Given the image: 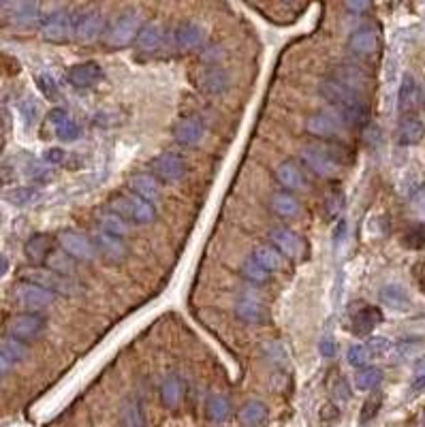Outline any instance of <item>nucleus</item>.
I'll return each instance as SVG.
<instances>
[{
    "label": "nucleus",
    "mask_w": 425,
    "mask_h": 427,
    "mask_svg": "<svg viewBox=\"0 0 425 427\" xmlns=\"http://www.w3.org/2000/svg\"><path fill=\"white\" fill-rule=\"evenodd\" d=\"M321 96L332 103L334 111L340 115V120L349 126H364L370 118V107L364 101L362 94L349 90L334 77H327L321 83Z\"/></svg>",
    "instance_id": "f257e3e1"
},
{
    "label": "nucleus",
    "mask_w": 425,
    "mask_h": 427,
    "mask_svg": "<svg viewBox=\"0 0 425 427\" xmlns=\"http://www.w3.org/2000/svg\"><path fill=\"white\" fill-rule=\"evenodd\" d=\"M109 210L111 214H118L120 218H124L126 222H135V225H150L156 218V210L152 203L143 201L141 197L133 195V192H120L109 201Z\"/></svg>",
    "instance_id": "f03ea898"
},
{
    "label": "nucleus",
    "mask_w": 425,
    "mask_h": 427,
    "mask_svg": "<svg viewBox=\"0 0 425 427\" xmlns=\"http://www.w3.org/2000/svg\"><path fill=\"white\" fill-rule=\"evenodd\" d=\"M141 17L137 11H126L120 17L113 19V24L105 30L103 34V43L109 49H122L130 43L137 41V34L141 30Z\"/></svg>",
    "instance_id": "7ed1b4c3"
},
{
    "label": "nucleus",
    "mask_w": 425,
    "mask_h": 427,
    "mask_svg": "<svg viewBox=\"0 0 425 427\" xmlns=\"http://www.w3.org/2000/svg\"><path fill=\"white\" fill-rule=\"evenodd\" d=\"M24 280L30 284H36L45 291H49L51 295H75L79 284L62 274H56L51 269H32L24 274Z\"/></svg>",
    "instance_id": "20e7f679"
},
{
    "label": "nucleus",
    "mask_w": 425,
    "mask_h": 427,
    "mask_svg": "<svg viewBox=\"0 0 425 427\" xmlns=\"http://www.w3.org/2000/svg\"><path fill=\"white\" fill-rule=\"evenodd\" d=\"M47 327V319L39 312H24V314H17L9 321V336L21 344L26 342H34L41 338V334L45 331Z\"/></svg>",
    "instance_id": "39448f33"
},
{
    "label": "nucleus",
    "mask_w": 425,
    "mask_h": 427,
    "mask_svg": "<svg viewBox=\"0 0 425 427\" xmlns=\"http://www.w3.org/2000/svg\"><path fill=\"white\" fill-rule=\"evenodd\" d=\"M302 160L312 173H317L321 178L334 175L338 171V167H340V160L336 158V152H332L329 145H319V143L317 145H306L302 150Z\"/></svg>",
    "instance_id": "423d86ee"
},
{
    "label": "nucleus",
    "mask_w": 425,
    "mask_h": 427,
    "mask_svg": "<svg viewBox=\"0 0 425 427\" xmlns=\"http://www.w3.org/2000/svg\"><path fill=\"white\" fill-rule=\"evenodd\" d=\"M41 34L49 43H66L75 36V19L66 11H53L41 21Z\"/></svg>",
    "instance_id": "0eeeda50"
},
{
    "label": "nucleus",
    "mask_w": 425,
    "mask_h": 427,
    "mask_svg": "<svg viewBox=\"0 0 425 427\" xmlns=\"http://www.w3.org/2000/svg\"><path fill=\"white\" fill-rule=\"evenodd\" d=\"M58 244H60L62 252H66L73 261L90 263L96 257L94 242L90 237H86L83 233H79V231H62L58 235Z\"/></svg>",
    "instance_id": "6e6552de"
},
{
    "label": "nucleus",
    "mask_w": 425,
    "mask_h": 427,
    "mask_svg": "<svg viewBox=\"0 0 425 427\" xmlns=\"http://www.w3.org/2000/svg\"><path fill=\"white\" fill-rule=\"evenodd\" d=\"M152 175L160 184H173L180 182L186 175V163L175 152H163L152 160Z\"/></svg>",
    "instance_id": "1a4fd4ad"
},
{
    "label": "nucleus",
    "mask_w": 425,
    "mask_h": 427,
    "mask_svg": "<svg viewBox=\"0 0 425 427\" xmlns=\"http://www.w3.org/2000/svg\"><path fill=\"white\" fill-rule=\"evenodd\" d=\"M347 47L351 49V53L359 58H370L381 47V34L374 26H359L349 34Z\"/></svg>",
    "instance_id": "9d476101"
},
{
    "label": "nucleus",
    "mask_w": 425,
    "mask_h": 427,
    "mask_svg": "<svg viewBox=\"0 0 425 427\" xmlns=\"http://www.w3.org/2000/svg\"><path fill=\"white\" fill-rule=\"evenodd\" d=\"M342 120L336 111H327V109H321V111H314L308 122H306V128L310 135L314 137H321V139H334L340 135L342 130Z\"/></svg>",
    "instance_id": "9b49d317"
},
{
    "label": "nucleus",
    "mask_w": 425,
    "mask_h": 427,
    "mask_svg": "<svg viewBox=\"0 0 425 427\" xmlns=\"http://www.w3.org/2000/svg\"><path fill=\"white\" fill-rule=\"evenodd\" d=\"M92 242H94L96 254H101L107 263H122V261H126V257L130 252L124 237H118V235H111L105 231L96 233V237Z\"/></svg>",
    "instance_id": "f8f14e48"
},
{
    "label": "nucleus",
    "mask_w": 425,
    "mask_h": 427,
    "mask_svg": "<svg viewBox=\"0 0 425 427\" xmlns=\"http://www.w3.org/2000/svg\"><path fill=\"white\" fill-rule=\"evenodd\" d=\"M105 17L101 11H83L75 17V38L88 43L105 34Z\"/></svg>",
    "instance_id": "ddd939ff"
},
{
    "label": "nucleus",
    "mask_w": 425,
    "mask_h": 427,
    "mask_svg": "<svg viewBox=\"0 0 425 427\" xmlns=\"http://www.w3.org/2000/svg\"><path fill=\"white\" fill-rule=\"evenodd\" d=\"M205 135V126L199 118L195 115H188V118H182L175 126H173V139L184 145V148H193L197 145Z\"/></svg>",
    "instance_id": "4468645a"
},
{
    "label": "nucleus",
    "mask_w": 425,
    "mask_h": 427,
    "mask_svg": "<svg viewBox=\"0 0 425 427\" xmlns=\"http://www.w3.org/2000/svg\"><path fill=\"white\" fill-rule=\"evenodd\" d=\"M421 101V90L419 83L415 81L413 75H404L402 83H400V92H398V109L404 118H411Z\"/></svg>",
    "instance_id": "2eb2a0df"
},
{
    "label": "nucleus",
    "mask_w": 425,
    "mask_h": 427,
    "mask_svg": "<svg viewBox=\"0 0 425 427\" xmlns=\"http://www.w3.org/2000/svg\"><path fill=\"white\" fill-rule=\"evenodd\" d=\"M15 299L24 306V308H28L30 312H36V310H43V308H47L51 302H53V295L49 293V291H45V289H41V287H36V284H30V282H26V284H21L19 289H17V293H15Z\"/></svg>",
    "instance_id": "dca6fc26"
},
{
    "label": "nucleus",
    "mask_w": 425,
    "mask_h": 427,
    "mask_svg": "<svg viewBox=\"0 0 425 427\" xmlns=\"http://www.w3.org/2000/svg\"><path fill=\"white\" fill-rule=\"evenodd\" d=\"M66 79L75 88H92L103 79V71L96 62H81L66 73Z\"/></svg>",
    "instance_id": "f3484780"
},
{
    "label": "nucleus",
    "mask_w": 425,
    "mask_h": 427,
    "mask_svg": "<svg viewBox=\"0 0 425 427\" xmlns=\"http://www.w3.org/2000/svg\"><path fill=\"white\" fill-rule=\"evenodd\" d=\"M130 192L141 197L148 203H158L160 201V182L152 173H137L128 182Z\"/></svg>",
    "instance_id": "a211bd4d"
},
{
    "label": "nucleus",
    "mask_w": 425,
    "mask_h": 427,
    "mask_svg": "<svg viewBox=\"0 0 425 427\" xmlns=\"http://www.w3.org/2000/svg\"><path fill=\"white\" fill-rule=\"evenodd\" d=\"M49 124L53 126L56 135L62 139V141H75L79 139L81 135V128L77 126V122L66 113V109L62 107H56L49 111Z\"/></svg>",
    "instance_id": "6ab92c4d"
},
{
    "label": "nucleus",
    "mask_w": 425,
    "mask_h": 427,
    "mask_svg": "<svg viewBox=\"0 0 425 427\" xmlns=\"http://www.w3.org/2000/svg\"><path fill=\"white\" fill-rule=\"evenodd\" d=\"M270 242L282 257L295 259L297 254H302V240L297 233H293L289 229H274L270 233Z\"/></svg>",
    "instance_id": "aec40b11"
},
{
    "label": "nucleus",
    "mask_w": 425,
    "mask_h": 427,
    "mask_svg": "<svg viewBox=\"0 0 425 427\" xmlns=\"http://www.w3.org/2000/svg\"><path fill=\"white\" fill-rule=\"evenodd\" d=\"M24 252L32 263H47V259L53 252V237L47 233H36L26 242Z\"/></svg>",
    "instance_id": "412c9836"
},
{
    "label": "nucleus",
    "mask_w": 425,
    "mask_h": 427,
    "mask_svg": "<svg viewBox=\"0 0 425 427\" xmlns=\"http://www.w3.org/2000/svg\"><path fill=\"white\" fill-rule=\"evenodd\" d=\"M270 419V408L261 400H248L240 411V426L263 427Z\"/></svg>",
    "instance_id": "4be33fe9"
},
{
    "label": "nucleus",
    "mask_w": 425,
    "mask_h": 427,
    "mask_svg": "<svg viewBox=\"0 0 425 427\" xmlns=\"http://www.w3.org/2000/svg\"><path fill=\"white\" fill-rule=\"evenodd\" d=\"M383 310L377 308V306H368L364 310H359L355 317H353V334L355 336H368L377 325L383 323Z\"/></svg>",
    "instance_id": "5701e85b"
},
{
    "label": "nucleus",
    "mask_w": 425,
    "mask_h": 427,
    "mask_svg": "<svg viewBox=\"0 0 425 427\" xmlns=\"http://www.w3.org/2000/svg\"><path fill=\"white\" fill-rule=\"evenodd\" d=\"M396 135H398V143H400V145H417V143L424 141L425 124L419 118H415V115L404 118V120L400 122Z\"/></svg>",
    "instance_id": "b1692460"
},
{
    "label": "nucleus",
    "mask_w": 425,
    "mask_h": 427,
    "mask_svg": "<svg viewBox=\"0 0 425 427\" xmlns=\"http://www.w3.org/2000/svg\"><path fill=\"white\" fill-rule=\"evenodd\" d=\"M276 178L289 190H304L306 188V178H304L302 169L293 160H282L276 167Z\"/></svg>",
    "instance_id": "393cba45"
},
{
    "label": "nucleus",
    "mask_w": 425,
    "mask_h": 427,
    "mask_svg": "<svg viewBox=\"0 0 425 427\" xmlns=\"http://www.w3.org/2000/svg\"><path fill=\"white\" fill-rule=\"evenodd\" d=\"M175 43L180 49H195L203 43V28L197 21H182L175 28Z\"/></svg>",
    "instance_id": "a878e982"
},
{
    "label": "nucleus",
    "mask_w": 425,
    "mask_h": 427,
    "mask_svg": "<svg viewBox=\"0 0 425 427\" xmlns=\"http://www.w3.org/2000/svg\"><path fill=\"white\" fill-rule=\"evenodd\" d=\"M160 43H163V28H160V24H156V21L143 24L141 30H139V34H137V41H135L137 49H141V51H156L160 47Z\"/></svg>",
    "instance_id": "bb28decb"
},
{
    "label": "nucleus",
    "mask_w": 425,
    "mask_h": 427,
    "mask_svg": "<svg viewBox=\"0 0 425 427\" xmlns=\"http://www.w3.org/2000/svg\"><path fill=\"white\" fill-rule=\"evenodd\" d=\"M336 81H340L342 86H347L349 90H353V92H362V88H364V83L368 81V77H366V73L362 71V68H357V66H351V64H342V66H338L336 71H334V75H332Z\"/></svg>",
    "instance_id": "cd10ccee"
},
{
    "label": "nucleus",
    "mask_w": 425,
    "mask_h": 427,
    "mask_svg": "<svg viewBox=\"0 0 425 427\" xmlns=\"http://www.w3.org/2000/svg\"><path fill=\"white\" fill-rule=\"evenodd\" d=\"M199 86L208 94H218L229 86V75H227L225 68H218V66L205 68L203 75L199 77Z\"/></svg>",
    "instance_id": "c85d7f7f"
},
{
    "label": "nucleus",
    "mask_w": 425,
    "mask_h": 427,
    "mask_svg": "<svg viewBox=\"0 0 425 427\" xmlns=\"http://www.w3.org/2000/svg\"><path fill=\"white\" fill-rule=\"evenodd\" d=\"M379 297H381L383 306H387V308H391V310L404 312V310L411 308V297H409V293H406L402 287H398V284H387V287H383Z\"/></svg>",
    "instance_id": "c756f323"
},
{
    "label": "nucleus",
    "mask_w": 425,
    "mask_h": 427,
    "mask_svg": "<svg viewBox=\"0 0 425 427\" xmlns=\"http://www.w3.org/2000/svg\"><path fill=\"white\" fill-rule=\"evenodd\" d=\"M182 398H184V385L180 381V376H175V374L167 376L163 381V385H160V400H163V404L167 408H175V406H180Z\"/></svg>",
    "instance_id": "7c9ffc66"
},
{
    "label": "nucleus",
    "mask_w": 425,
    "mask_h": 427,
    "mask_svg": "<svg viewBox=\"0 0 425 427\" xmlns=\"http://www.w3.org/2000/svg\"><path fill=\"white\" fill-rule=\"evenodd\" d=\"M235 312H237V317H240L244 323H250V325H261V323L267 321V310H265V306H261V304H257V302H252V299H242V302H237Z\"/></svg>",
    "instance_id": "2f4dec72"
},
{
    "label": "nucleus",
    "mask_w": 425,
    "mask_h": 427,
    "mask_svg": "<svg viewBox=\"0 0 425 427\" xmlns=\"http://www.w3.org/2000/svg\"><path fill=\"white\" fill-rule=\"evenodd\" d=\"M120 423L122 427H145V415H143L141 400L128 398L124 402L122 413H120Z\"/></svg>",
    "instance_id": "473e14b6"
},
{
    "label": "nucleus",
    "mask_w": 425,
    "mask_h": 427,
    "mask_svg": "<svg viewBox=\"0 0 425 427\" xmlns=\"http://www.w3.org/2000/svg\"><path fill=\"white\" fill-rule=\"evenodd\" d=\"M272 210L282 218H295L299 214V201L291 192H276L272 195Z\"/></svg>",
    "instance_id": "72a5a7b5"
},
{
    "label": "nucleus",
    "mask_w": 425,
    "mask_h": 427,
    "mask_svg": "<svg viewBox=\"0 0 425 427\" xmlns=\"http://www.w3.org/2000/svg\"><path fill=\"white\" fill-rule=\"evenodd\" d=\"M252 257H255L270 274L282 269V263H285V257H282L274 246H259V248H255Z\"/></svg>",
    "instance_id": "f704fd0d"
},
{
    "label": "nucleus",
    "mask_w": 425,
    "mask_h": 427,
    "mask_svg": "<svg viewBox=\"0 0 425 427\" xmlns=\"http://www.w3.org/2000/svg\"><path fill=\"white\" fill-rule=\"evenodd\" d=\"M205 411H208V417L216 423H222L229 419L231 415V402L222 396H210L208 402H205Z\"/></svg>",
    "instance_id": "c9c22d12"
},
{
    "label": "nucleus",
    "mask_w": 425,
    "mask_h": 427,
    "mask_svg": "<svg viewBox=\"0 0 425 427\" xmlns=\"http://www.w3.org/2000/svg\"><path fill=\"white\" fill-rule=\"evenodd\" d=\"M242 276H244L246 280L255 282V284H265V282L270 280L272 274H270L255 257H250V259H246V261L242 263Z\"/></svg>",
    "instance_id": "e433bc0d"
},
{
    "label": "nucleus",
    "mask_w": 425,
    "mask_h": 427,
    "mask_svg": "<svg viewBox=\"0 0 425 427\" xmlns=\"http://www.w3.org/2000/svg\"><path fill=\"white\" fill-rule=\"evenodd\" d=\"M13 9V19L21 26H28V24H34L39 19V4L34 2H17V4H11Z\"/></svg>",
    "instance_id": "4c0bfd02"
},
{
    "label": "nucleus",
    "mask_w": 425,
    "mask_h": 427,
    "mask_svg": "<svg viewBox=\"0 0 425 427\" xmlns=\"http://www.w3.org/2000/svg\"><path fill=\"white\" fill-rule=\"evenodd\" d=\"M383 381V372L379 368H372V366H366L357 372L355 376V385L362 389V391H370L374 387H379V383Z\"/></svg>",
    "instance_id": "58836bf2"
},
{
    "label": "nucleus",
    "mask_w": 425,
    "mask_h": 427,
    "mask_svg": "<svg viewBox=\"0 0 425 427\" xmlns=\"http://www.w3.org/2000/svg\"><path fill=\"white\" fill-rule=\"evenodd\" d=\"M101 227L105 233H111V235H118V237H124L128 233V222L124 218H120L118 214H105L101 218Z\"/></svg>",
    "instance_id": "ea45409f"
},
{
    "label": "nucleus",
    "mask_w": 425,
    "mask_h": 427,
    "mask_svg": "<svg viewBox=\"0 0 425 427\" xmlns=\"http://www.w3.org/2000/svg\"><path fill=\"white\" fill-rule=\"evenodd\" d=\"M47 265H49V269L51 272H56V274H62V276H68L71 278V274H73V259L66 254V252H51V257L47 259Z\"/></svg>",
    "instance_id": "a19ab883"
},
{
    "label": "nucleus",
    "mask_w": 425,
    "mask_h": 427,
    "mask_svg": "<svg viewBox=\"0 0 425 427\" xmlns=\"http://www.w3.org/2000/svg\"><path fill=\"white\" fill-rule=\"evenodd\" d=\"M347 359H349V364L351 366H355V368H366L368 366V361L372 359V353H370V349L366 346V344H355V346H351L349 349V353H347Z\"/></svg>",
    "instance_id": "79ce46f5"
},
{
    "label": "nucleus",
    "mask_w": 425,
    "mask_h": 427,
    "mask_svg": "<svg viewBox=\"0 0 425 427\" xmlns=\"http://www.w3.org/2000/svg\"><path fill=\"white\" fill-rule=\"evenodd\" d=\"M381 404H383V396H381V393H374L372 398H368V400H366V404H364V408H362L359 423H362V426H366L368 421H372V419L379 415V411H381Z\"/></svg>",
    "instance_id": "37998d69"
},
{
    "label": "nucleus",
    "mask_w": 425,
    "mask_h": 427,
    "mask_svg": "<svg viewBox=\"0 0 425 427\" xmlns=\"http://www.w3.org/2000/svg\"><path fill=\"white\" fill-rule=\"evenodd\" d=\"M404 246L406 248H413V250H419V248H424L425 244V227L421 225H415V227H411L406 233H404Z\"/></svg>",
    "instance_id": "c03bdc74"
},
{
    "label": "nucleus",
    "mask_w": 425,
    "mask_h": 427,
    "mask_svg": "<svg viewBox=\"0 0 425 427\" xmlns=\"http://www.w3.org/2000/svg\"><path fill=\"white\" fill-rule=\"evenodd\" d=\"M36 83H39V90L43 92L45 98H49V101H58L60 98V90H58V86H56V81H53L51 75H47V73L39 75Z\"/></svg>",
    "instance_id": "a18cd8bd"
},
{
    "label": "nucleus",
    "mask_w": 425,
    "mask_h": 427,
    "mask_svg": "<svg viewBox=\"0 0 425 427\" xmlns=\"http://www.w3.org/2000/svg\"><path fill=\"white\" fill-rule=\"evenodd\" d=\"M332 396L340 404H344V402L351 400V396H353L351 393V385H349V381L344 376H336L334 379V383H332Z\"/></svg>",
    "instance_id": "49530a36"
},
{
    "label": "nucleus",
    "mask_w": 425,
    "mask_h": 427,
    "mask_svg": "<svg viewBox=\"0 0 425 427\" xmlns=\"http://www.w3.org/2000/svg\"><path fill=\"white\" fill-rule=\"evenodd\" d=\"M36 197H39V192L32 190V188H19V190L6 195V199H9L11 203H15V205H28V203H32Z\"/></svg>",
    "instance_id": "de8ad7c7"
},
{
    "label": "nucleus",
    "mask_w": 425,
    "mask_h": 427,
    "mask_svg": "<svg viewBox=\"0 0 425 427\" xmlns=\"http://www.w3.org/2000/svg\"><path fill=\"white\" fill-rule=\"evenodd\" d=\"M0 353H4L11 361H15V359H21L24 355H26V351H24V346H21V342H17V340H13V338H9V340H4L2 344H0Z\"/></svg>",
    "instance_id": "09e8293b"
},
{
    "label": "nucleus",
    "mask_w": 425,
    "mask_h": 427,
    "mask_svg": "<svg viewBox=\"0 0 425 427\" xmlns=\"http://www.w3.org/2000/svg\"><path fill=\"white\" fill-rule=\"evenodd\" d=\"M366 346L370 349V353H372V357H374V355H385V353L389 351L391 344H389L387 338H370Z\"/></svg>",
    "instance_id": "8fccbe9b"
},
{
    "label": "nucleus",
    "mask_w": 425,
    "mask_h": 427,
    "mask_svg": "<svg viewBox=\"0 0 425 427\" xmlns=\"http://www.w3.org/2000/svg\"><path fill=\"white\" fill-rule=\"evenodd\" d=\"M327 201H329V205H332V207H329V214L334 216V214L340 210V205L344 203V195H342L338 188H334V190H332V195L327 197Z\"/></svg>",
    "instance_id": "3c124183"
},
{
    "label": "nucleus",
    "mask_w": 425,
    "mask_h": 427,
    "mask_svg": "<svg viewBox=\"0 0 425 427\" xmlns=\"http://www.w3.org/2000/svg\"><path fill=\"white\" fill-rule=\"evenodd\" d=\"M413 276H415V280H417L421 293L425 295V261H419V263L413 265Z\"/></svg>",
    "instance_id": "603ef678"
},
{
    "label": "nucleus",
    "mask_w": 425,
    "mask_h": 427,
    "mask_svg": "<svg viewBox=\"0 0 425 427\" xmlns=\"http://www.w3.org/2000/svg\"><path fill=\"white\" fill-rule=\"evenodd\" d=\"M21 111L26 113L28 120H36V115H39V105L34 103V98H26V103L21 105Z\"/></svg>",
    "instance_id": "864d4df0"
},
{
    "label": "nucleus",
    "mask_w": 425,
    "mask_h": 427,
    "mask_svg": "<svg viewBox=\"0 0 425 427\" xmlns=\"http://www.w3.org/2000/svg\"><path fill=\"white\" fill-rule=\"evenodd\" d=\"M321 355L327 357V359H332V357L336 355V342H334L332 338H325V340L321 342Z\"/></svg>",
    "instance_id": "5fc2aeb1"
},
{
    "label": "nucleus",
    "mask_w": 425,
    "mask_h": 427,
    "mask_svg": "<svg viewBox=\"0 0 425 427\" xmlns=\"http://www.w3.org/2000/svg\"><path fill=\"white\" fill-rule=\"evenodd\" d=\"M62 158H64V152L60 148H51V150L45 152V160L47 163H62Z\"/></svg>",
    "instance_id": "6e6d98bb"
},
{
    "label": "nucleus",
    "mask_w": 425,
    "mask_h": 427,
    "mask_svg": "<svg viewBox=\"0 0 425 427\" xmlns=\"http://www.w3.org/2000/svg\"><path fill=\"white\" fill-rule=\"evenodd\" d=\"M344 6H347L349 11H353V13H364V11H368L372 4H370V2H347Z\"/></svg>",
    "instance_id": "4d7b16f0"
},
{
    "label": "nucleus",
    "mask_w": 425,
    "mask_h": 427,
    "mask_svg": "<svg viewBox=\"0 0 425 427\" xmlns=\"http://www.w3.org/2000/svg\"><path fill=\"white\" fill-rule=\"evenodd\" d=\"M11 368H13V361L4 355V353H0V376H4V374H9L11 372Z\"/></svg>",
    "instance_id": "13d9d810"
},
{
    "label": "nucleus",
    "mask_w": 425,
    "mask_h": 427,
    "mask_svg": "<svg viewBox=\"0 0 425 427\" xmlns=\"http://www.w3.org/2000/svg\"><path fill=\"white\" fill-rule=\"evenodd\" d=\"M415 379H417V381H425V359H421V361L415 366Z\"/></svg>",
    "instance_id": "bf43d9fd"
},
{
    "label": "nucleus",
    "mask_w": 425,
    "mask_h": 427,
    "mask_svg": "<svg viewBox=\"0 0 425 427\" xmlns=\"http://www.w3.org/2000/svg\"><path fill=\"white\" fill-rule=\"evenodd\" d=\"M6 269H9V259L4 254H0V278L6 274Z\"/></svg>",
    "instance_id": "052dcab7"
},
{
    "label": "nucleus",
    "mask_w": 425,
    "mask_h": 427,
    "mask_svg": "<svg viewBox=\"0 0 425 427\" xmlns=\"http://www.w3.org/2000/svg\"><path fill=\"white\" fill-rule=\"evenodd\" d=\"M0 150H2V143H0Z\"/></svg>",
    "instance_id": "680f3d73"
}]
</instances>
